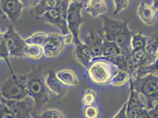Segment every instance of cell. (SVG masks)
I'll use <instances>...</instances> for the list:
<instances>
[{
  "label": "cell",
  "mask_w": 158,
  "mask_h": 118,
  "mask_svg": "<svg viewBox=\"0 0 158 118\" xmlns=\"http://www.w3.org/2000/svg\"><path fill=\"white\" fill-rule=\"evenodd\" d=\"M39 118H64L63 113L57 109H47L39 115Z\"/></svg>",
  "instance_id": "484cf974"
},
{
  "label": "cell",
  "mask_w": 158,
  "mask_h": 118,
  "mask_svg": "<svg viewBox=\"0 0 158 118\" xmlns=\"http://www.w3.org/2000/svg\"><path fill=\"white\" fill-rule=\"evenodd\" d=\"M10 54L5 42L4 35L0 31V59L4 60L10 70V72L11 74H13L14 71L10 63Z\"/></svg>",
  "instance_id": "7402d4cb"
},
{
  "label": "cell",
  "mask_w": 158,
  "mask_h": 118,
  "mask_svg": "<svg viewBox=\"0 0 158 118\" xmlns=\"http://www.w3.org/2000/svg\"><path fill=\"white\" fill-rule=\"evenodd\" d=\"M0 113L2 118H15L7 105L0 101Z\"/></svg>",
  "instance_id": "4316f807"
},
{
  "label": "cell",
  "mask_w": 158,
  "mask_h": 118,
  "mask_svg": "<svg viewBox=\"0 0 158 118\" xmlns=\"http://www.w3.org/2000/svg\"><path fill=\"white\" fill-rule=\"evenodd\" d=\"M57 7H61L64 11H67L69 5L64 3L63 0H41L37 6L33 8L31 15L34 18L39 19L44 13Z\"/></svg>",
  "instance_id": "5bb4252c"
},
{
  "label": "cell",
  "mask_w": 158,
  "mask_h": 118,
  "mask_svg": "<svg viewBox=\"0 0 158 118\" xmlns=\"http://www.w3.org/2000/svg\"><path fill=\"white\" fill-rule=\"evenodd\" d=\"M24 8L35 7L38 5L41 0H20Z\"/></svg>",
  "instance_id": "f1b7e54d"
},
{
  "label": "cell",
  "mask_w": 158,
  "mask_h": 118,
  "mask_svg": "<svg viewBox=\"0 0 158 118\" xmlns=\"http://www.w3.org/2000/svg\"><path fill=\"white\" fill-rule=\"evenodd\" d=\"M100 32L106 40L118 46L124 56L131 59V41L133 32L128 26V20H120L111 17L102 18Z\"/></svg>",
  "instance_id": "6da1fadb"
},
{
  "label": "cell",
  "mask_w": 158,
  "mask_h": 118,
  "mask_svg": "<svg viewBox=\"0 0 158 118\" xmlns=\"http://www.w3.org/2000/svg\"><path fill=\"white\" fill-rule=\"evenodd\" d=\"M24 57L33 60H39L44 56L43 47L41 46L27 44L24 48Z\"/></svg>",
  "instance_id": "d6986e66"
},
{
  "label": "cell",
  "mask_w": 158,
  "mask_h": 118,
  "mask_svg": "<svg viewBox=\"0 0 158 118\" xmlns=\"http://www.w3.org/2000/svg\"><path fill=\"white\" fill-rule=\"evenodd\" d=\"M45 83L49 91L56 97L63 98L68 92L67 87L60 83L56 78V72L53 70H49L46 73Z\"/></svg>",
  "instance_id": "9a60e30c"
},
{
  "label": "cell",
  "mask_w": 158,
  "mask_h": 118,
  "mask_svg": "<svg viewBox=\"0 0 158 118\" xmlns=\"http://www.w3.org/2000/svg\"><path fill=\"white\" fill-rule=\"evenodd\" d=\"M26 76L27 96L33 99L36 110L40 109L49 102L53 95L45 83V74L41 73V67L35 66Z\"/></svg>",
  "instance_id": "7a4b0ae2"
},
{
  "label": "cell",
  "mask_w": 158,
  "mask_h": 118,
  "mask_svg": "<svg viewBox=\"0 0 158 118\" xmlns=\"http://www.w3.org/2000/svg\"><path fill=\"white\" fill-rule=\"evenodd\" d=\"M130 74L127 72L118 70L110 82V85L115 87H120L125 85L130 81Z\"/></svg>",
  "instance_id": "44dd1931"
},
{
  "label": "cell",
  "mask_w": 158,
  "mask_h": 118,
  "mask_svg": "<svg viewBox=\"0 0 158 118\" xmlns=\"http://www.w3.org/2000/svg\"><path fill=\"white\" fill-rule=\"evenodd\" d=\"M158 13V0H153L152 4L142 2L139 5L137 13L139 18L147 26H152L156 23Z\"/></svg>",
  "instance_id": "8fae6325"
},
{
  "label": "cell",
  "mask_w": 158,
  "mask_h": 118,
  "mask_svg": "<svg viewBox=\"0 0 158 118\" xmlns=\"http://www.w3.org/2000/svg\"><path fill=\"white\" fill-rule=\"evenodd\" d=\"M114 9V14H118L125 11L129 6V0H113Z\"/></svg>",
  "instance_id": "d4e9b609"
},
{
  "label": "cell",
  "mask_w": 158,
  "mask_h": 118,
  "mask_svg": "<svg viewBox=\"0 0 158 118\" xmlns=\"http://www.w3.org/2000/svg\"><path fill=\"white\" fill-rule=\"evenodd\" d=\"M148 113L151 118H158V105L149 110Z\"/></svg>",
  "instance_id": "4dcf8cb0"
},
{
  "label": "cell",
  "mask_w": 158,
  "mask_h": 118,
  "mask_svg": "<svg viewBox=\"0 0 158 118\" xmlns=\"http://www.w3.org/2000/svg\"><path fill=\"white\" fill-rule=\"evenodd\" d=\"M73 55L76 61L83 67L87 69L93 60L92 53L90 47L81 41L74 44Z\"/></svg>",
  "instance_id": "4fadbf2b"
},
{
  "label": "cell",
  "mask_w": 158,
  "mask_h": 118,
  "mask_svg": "<svg viewBox=\"0 0 158 118\" xmlns=\"http://www.w3.org/2000/svg\"><path fill=\"white\" fill-rule=\"evenodd\" d=\"M83 9L93 18H98L107 13L108 7L106 0H87Z\"/></svg>",
  "instance_id": "2e32d148"
},
{
  "label": "cell",
  "mask_w": 158,
  "mask_h": 118,
  "mask_svg": "<svg viewBox=\"0 0 158 118\" xmlns=\"http://www.w3.org/2000/svg\"><path fill=\"white\" fill-rule=\"evenodd\" d=\"M85 118H98L99 116V109L96 105H86L83 110Z\"/></svg>",
  "instance_id": "cb8c5ba5"
},
{
  "label": "cell",
  "mask_w": 158,
  "mask_h": 118,
  "mask_svg": "<svg viewBox=\"0 0 158 118\" xmlns=\"http://www.w3.org/2000/svg\"><path fill=\"white\" fill-rule=\"evenodd\" d=\"M87 70L93 82L100 85H110L113 78L119 70L112 63L101 57L93 59Z\"/></svg>",
  "instance_id": "277c9868"
},
{
  "label": "cell",
  "mask_w": 158,
  "mask_h": 118,
  "mask_svg": "<svg viewBox=\"0 0 158 118\" xmlns=\"http://www.w3.org/2000/svg\"><path fill=\"white\" fill-rule=\"evenodd\" d=\"M3 97H2V94H1V92L0 91V101H1V100L2 99Z\"/></svg>",
  "instance_id": "1f68e13d"
},
{
  "label": "cell",
  "mask_w": 158,
  "mask_h": 118,
  "mask_svg": "<svg viewBox=\"0 0 158 118\" xmlns=\"http://www.w3.org/2000/svg\"><path fill=\"white\" fill-rule=\"evenodd\" d=\"M0 118H2V117H1V113H0Z\"/></svg>",
  "instance_id": "836d02e7"
},
{
  "label": "cell",
  "mask_w": 158,
  "mask_h": 118,
  "mask_svg": "<svg viewBox=\"0 0 158 118\" xmlns=\"http://www.w3.org/2000/svg\"><path fill=\"white\" fill-rule=\"evenodd\" d=\"M66 15L65 13L61 7H57L51 9L43 14L39 19L44 21V23L52 26L59 28L61 32V34H67L69 33L66 22Z\"/></svg>",
  "instance_id": "30bf717a"
},
{
  "label": "cell",
  "mask_w": 158,
  "mask_h": 118,
  "mask_svg": "<svg viewBox=\"0 0 158 118\" xmlns=\"http://www.w3.org/2000/svg\"><path fill=\"white\" fill-rule=\"evenodd\" d=\"M1 102L7 105L15 118H39L33 99L27 96L21 100H7L2 98Z\"/></svg>",
  "instance_id": "52a82bcc"
},
{
  "label": "cell",
  "mask_w": 158,
  "mask_h": 118,
  "mask_svg": "<svg viewBox=\"0 0 158 118\" xmlns=\"http://www.w3.org/2000/svg\"><path fill=\"white\" fill-rule=\"evenodd\" d=\"M134 118H151L150 117L148 111L146 109H140L138 111L135 112V115Z\"/></svg>",
  "instance_id": "f546056e"
},
{
  "label": "cell",
  "mask_w": 158,
  "mask_h": 118,
  "mask_svg": "<svg viewBox=\"0 0 158 118\" xmlns=\"http://www.w3.org/2000/svg\"><path fill=\"white\" fill-rule=\"evenodd\" d=\"M127 102H126L113 118H128L127 114Z\"/></svg>",
  "instance_id": "83f0119b"
},
{
  "label": "cell",
  "mask_w": 158,
  "mask_h": 118,
  "mask_svg": "<svg viewBox=\"0 0 158 118\" xmlns=\"http://www.w3.org/2000/svg\"><path fill=\"white\" fill-rule=\"evenodd\" d=\"M129 83L145 99L148 111L158 105V73H151L135 80H130Z\"/></svg>",
  "instance_id": "3957f363"
},
{
  "label": "cell",
  "mask_w": 158,
  "mask_h": 118,
  "mask_svg": "<svg viewBox=\"0 0 158 118\" xmlns=\"http://www.w3.org/2000/svg\"><path fill=\"white\" fill-rule=\"evenodd\" d=\"M120 54H122V53L118 46L113 42L106 40L103 37L102 52L101 58L105 60H108L116 57Z\"/></svg>",
  "instance_id": "ac0fdd59"
},
{
  "label": "cell",
  "mask_w": 158,
  "mask_h": 118,
  "mask_svg": "<svg viewBox=\"0 0 158 118\" xmlns=\"http://www.w3.org/2000/svg\"><path fill=\"white\" fill-rule=\"evenodd\" d=\"M83 3L79 0L70 2L68 7L66 22L67 29L72 36L73 44L81 43L80 39V28L83 23Z\"/></svg>",
  "instance_id": "8992f818"
},
{
  "label": "cell",
  "mask_w": 158,
  "mask_h": 118,
  "mask_svg": "<svg viewBox=\"0 0 158 118\" xmlns=\"http://www.w3.org/2000/svg\"><path fill=\"white\" fill-rule=\"evenodd\" d=\"M73 44L71 34L48 33L46 43L43 46L44 56L47 58L59 56L63 51L66 45Z\"/></svg>",
  "instance_id": "ba28073f"
},
{
  "label": "cell",
  "mask_w": 158,
  "mask_h": 118,
  "mask_svg": "<svg viewBox=\"0 0 158 118\" xmlns=\"http://www.w3.org/2000/svg\"><path fill=\"white\" fill-rule=\"evenodd\" d=\"M48 36V33L44 32H37L25 40V41L28 44H34L43 47L46 43Z\"/></svg>",
  "instance_id": "ffe728a7"
},
{
  "label": "cell",
  "mask_w": 158,
  "mask_h": 118,
  "mask_svg": "<svg viewBox=\"0 0 158 118\" xmlns=\"http://www.w3.org/2000/svg\"><path fill=\"white\" fill-rule=\"evenodd\" d=\"M0 8L6 19L13 23L20 19L24 7L20 0H0Z\"/></svg>",
  "instance_id": "7c38bea8"
},
{
  "label": "cell",
  "mask_w": 158,
  "mask_h": 118,
  "mask_svg": "<svg viewBox=\"0 0 158 118\" xmlns=\"http://www.w3.org/2000/svg\"><path fill=\"white\" fill-rule=\"evenodd\" d=\"M3 35L10 57H24L23 51L27 43L13 27H8Z\"/></svg>",
  "instance_id": "9c48e42d"
},
{
  "label": "cell",
  "mask_w": 158,
  "mask_h": 118,
  "mask_svg": "<svg viewBox=\"0 0 158 118\" xmlns=\"http://www.w3.org/2000/svg\"><path fill=\"white\" fill-rule=\"evenodd\" d=\"M96 92L92 89H87L82 98V102L85 106L93 105L96 101Z\"/></svg>",
  "instance_id": "603a6c76"
},
{
  "label": "cell",
  "mask_w": 158,
  "mask_h": 118,
  "mask_svg": "<svg viewBox=\"0 0 158 118\" xmlns=\"http://www.w3.org/2000/svg\"><path fill=\"white\" fill-rule=\"evenodd\" d=\"M56 78L66 87H74L79 85V80L76 73L69 69H64L56 73Z\"/></svg>",
  "instance_id": "e0dca14e"
},
{
  "label": "cell",
  "mask_w": 158,
  "mask_h": 118,
  "mask_svg": "<svg viewBox=\"0 0 158 118\" xmlns=\"http://www.w3.org/2000/svg\"><path fill=\"white\" fill-rule=\"evenodd\" d=\"M3 98L7 100H21L27 96L26 76L16 75L14 73L8 77L1 86Z\"/></svg>",
  "instance_id": "5b68a950"
},
{
  "label": "cell",
  "mask_w": 158,
  "mask_h": 118,
  "mask_svg": "<svg viewBox=\"0 0 158 118\" xmlns=\"http://www.w3.org/2000/svg\"><path fill=\"white\" fill-rule=\"evenodd\" d=\"M77 1V0H70V2H74V1Z\"/></svg>",
  "instance_id": "d6a6232c"
}]
</instances>
